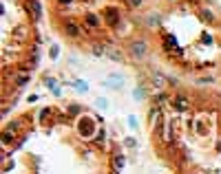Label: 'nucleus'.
Returning a JSON list of instances; mask_svg holds the SVG:
<instances>
[{"instance_id": "nucleus-1", "label": "nucleus", "mask_w": 221, "mask_h": 174, "mask_svg": "<svg viewBox=\"0 0 221 174\" xmlns=\"http://www.w3.org/2000/svg\"><path fill=\"white\" fill-rule=\"evenodd\" d=\"M93 132H95V126H93V121H91L89 117L80 119V134H82V137H93Z\"/></svg>"}, {"instance_id": "nucleus-2", "label": "nucleus", "mask_w": 221, "mask_h": 174, "mask_svg": "<svg viewBox=\"0 0 221 174\" xmlns=\"http://www.w3.org/2000/svg\"><path fill=\"white\" fill-rule=\"evenodd\" d=\"M131 53H133V57H141V55H144L146 53V44H144V42H135V44H133L131 46Z\"/></svg>"}, {"instance_id": "nucleus-3", "label": "nucleus", "mask_w": 221, "mask_h": 174, "mask_svg": "<svg viewBox=\"0 0 221 174\" xmlns=\"http://www.w3.org/2000/svg\"><path fill=\"white\" fill-rule=\"evenodd\" d=\"M104 18H106V22H108V24H117V20H120V15H117L115 9H106V11H104Z\"/></svg>"}, {"instance_id": "nucleus-4", "label": "nucleus", "mask_w": 221, "mask_h": 174, "mask_svg": "<svg viewBox=\"0 0 221 174\" xmlns=\"http://www.w3.org/2000/svg\"><path fill=\"white\" fill-rule=\"evenodd\" d=\"M172 106H175L177 110H181V113H186V110H188V101L184 99V97H175V99H172Z\"/></svg>"}, {"instance_id": "nucleus-5", "label": "nucleus", "mask_w": 221, "mask_h": 174, "mask_svg": "<svg viewBox=\"0 0 221 174\" xmlns=\"http://www.w3.org/2000/svg\"><path fill=\"white\" fill-rule=\"evenodd\" d=\"M199 15H201V20H203V22H212V20H215V15H212L208 9H201Z\"/></svg>"}, {"instance_id": "nucleus-6", "label": "nucleus", "mask_w": 221, "mask_h": 174, "mask_svg": "<svg viewBox=\"0 0 221 174\" xmlns=\"http://www.w3.org/2000/svg\"><path fill=\"white\" fill-rule=\"evenodd\" d=\"M29 9H31V13H33L35 18H38V15H40V5H38V2H35V0H31V2H29Z\"/></svg>"}, {"instance_id": "nucleus-7", "label": "nucleus", "mask_w": 221, "mask_h": 174, "mask_svg": "<svg viewBox=\"0 0 221 174\" xmlns=\"http://www.w3.org/2000/svg\"><path fill=\"white\" fill-rule=\"evenodd\" d=\"M66 33H71V35H80V29H77V27L71 22V24H66Z\"/></svg>"}, {"instance_id": "nucleus-8", "label": "nucleus", "mask_w": 221, "mask_h": 174, "mask_svg": "<svg viewBox=\"0 0 221 174\" xmlns=\"http://www.w3.org/2000/svg\"><path fill=\"white\" fill-rule=\"evenodd\" d=\"M86 22H89L91 27H97V24H100V22H97V15H93V13L86 15Z\"/></svg>"}, {"instance_id": "nucleus-9", "label": "nucleus", "mask_w": 221, "mask_h": 174, "mask_svg": "<svg viewBox=\"0 0 221 174\" xmlns=\"http://www.w3.org/2000/svg\"><path fill=\"white\" fill-rule=\"evenodd\" d=\"M11 139H13V134H11V132H2V143H9Z\"/></svg>"}, {"instance_id": "nucleus-10", "label": "nucleus", "mask_w": 221, "mask_h": 174, "mask_svg": "<svg viewBox=\"0 0 221 174\" xmlns=\"http://www.w3.org/2000/svg\"><path fill=\"white\" fill-rule=\"evenodd\" d=\"M115 168H117V170L124 168V159H122V157H115Z\"/></svg>"}, {"instance_id": "nucleus-11", "label": "nucleus", "mask_w": 221, "mask_h": 174, "mask_svg": "<svg viewBox=\"0 0 221 174\" xmlns=\"http://www.w3.org/2000/svg\"><path fill=\"white\" fill-rule=\"evenodd\" d=\"M49 53H51V57L55 60V57H58V53H60V46H51V51H49Z\"/></svg>"}, {"instance_id": "nucleus-12", "label": "nucleus", "mask_w": 221, "mask_h": 174, "mask_svg": "<svg viewBox=\"0 0 221 174\" xmlns=\"http://www.w3.org/2000/svg\"><path fill=\"white\" fill-rule=\"evenodd\" d=\"M128 2H131V7H139L141 5V0H128Z\"/></svg>"}, {"instance_id": "nucleus-13", "label": "nucleus", "mask_w": 221, "mask_h": 174, "mask_svg": "<svg viewBox=\"0 0 221 174\" xmlns=\"http://www.w3.org/2000/svg\"><path fill=\"white\" fill-rule=\"evenodd\" d=\"M141 97H144V93H141V90L137 88V90H135V99H141Z\"/></svg>"}]
</instances>
